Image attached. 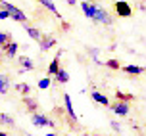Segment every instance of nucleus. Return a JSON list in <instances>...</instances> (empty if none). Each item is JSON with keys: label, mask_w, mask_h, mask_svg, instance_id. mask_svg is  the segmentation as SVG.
I'll list each match as a JSON object with an SVG mask.
<instances>
[{"label": "nucleus", "mask_w": 146, "mask_h": 136, "mask_svg": "<svg viewBox=\"0 0 146 136\" xmlns=\"http://www.w3.org/2000/svg\"><path fill=\"white\" fill-rule=\"evenodd\" d=\"M90 19L96 23H102V25H111L113 23V17L110 15V12L100 8L98 4H90Z\"/></svg>", "instance_id": "obj_1"}, {"label": "nucleus", "mask_w": 146, "mask_h": 136, "mask_svg": "<svg viewBox=\"0 0 146 136\" xmlns=\"http://www.w3.org/2000/svg\"><path fill=\"white\" fill-rule=\"evenodd\" d=\"M0 6L6 8L8 14H10V17H12L14 21H17V23H27V15L23 14L19 8H15L14 4H10V2H6V0H0Z\"/></svg>", "instance_id": "obj_2"}, {"label": "nucleus", "mask_w": 146, "mask_h": 136, "mask_svg": "<svg viewBox=\"0 0 146 136\" xmlns=\"http://www.w3.org/2000/svg\"><path fill=\"white\" fill-rule=\"evenodd\" d=\"M115 12H117V15H121V17H131V14H133V10H131V6L125 2V0H117L115 2Z\"/></svg>", "instance_id": "obj_3"}, {"label": "nucleus", "mask_w": 146, "mask_h": 136, "mask_svg": "<svg viewBox=\"0 0 146 136\" xmlns=\"http://www.w3.org/2000/svg\"><path fill=\"white\" fill-rule=\"evenodd\" d=\"M110 109H111L113 113L125 117V115L129 113V104H127V102H123V100H117L115 104H110Z\"/></svg>", "instance_id": "obj_4"}, {"label": "nucleus", "mask_w": 146, "mask_h": 136, "mask_svg": "<svg viewBox=\"0 0 146 136\" xmlns=\"http://www.w3.org/2000/svg\"><path fill=\"white\" fill-rule=\"evenodd\" d=\"M31 123H33L35 127H46V125H48V127H54V123H52L46 115H40V113L31 115Z\"/></svg>", "instance_id": "obj_5"}, {"label": "nucleus", "mask_w": 146, "mask_h": 136, "mask_svg": "<svg viewBox=\"0 0 146 136\" xmlns=\"http://www.w3.org/2000/svg\"><path fill=\"white\" fill-rule=\"evenodd\" d=\"M38 44H40V50H42V52H48L52 46L56 44V38H54L52 35H46V36L42 35V38H40V42H38Z\"/></svg>", "instance_id": "obj_6"}, {"label": "nucleus", "mask_w": 146, "mask_h": 136, "mask_svg": "<svg viewBox=\"0 0 146 136\" xmlns=\"http://www.w3.org/2000/svg\"><path fill=\"white\" fill-rule=\"evenodd\" d=\"M36 2H38V4H40V6H44V8H46V10H48V12H52V14L56 15V17H58V19H62V15H60L58 8H56V4H54V2H52V0H36Z\"/></svg>", "instance_id": "obj_7"}, {"label": "nucleus", "mask_w": 146, "mask_h": 136, "mask_svg": "<svg viewBox=\"0 0 146 136\" xmlns=\"http://www.w3.org/2000/svg\"><path fill=\"white\" fill-rule=\"evenodd\" d=\"M60 57H62V50H58V54H56V57L50 61V65H48V75H56L60 69Z\"/></svg>", "instance_id": "obj_8"}, {"label": "nucleus", "mask_w": 146, "mask_h": 136, "mask_svg": "<svg viewBox=\"0 0 146 136\" xmlns=\"http://www.w3.org/2000/svg\"><path fill=\"white\" fill-rule=\"evenodd\" d=\"M64 104H66V111L69 113L73 121H77V113H75V109H73V104H71V98H69V94H64Z\"/></svg>", "instance_id": "obj_9"}, {"label": "nucleus", "mask_w": 146, "mask_h": 136, "mask_svg": "<svg viewBox=\"0 0 146 136\" xmlns=\"http://www.w3.org/2000/svg\"><path fill=\"white\" fill-rule=\"evenodd\" d=\"M17 50H19V44L12 40V42H10V44L6 46V48H4V54H6V57L14 59V57H15V54H17Z\"/></svg>", "instance_id": "obj_10"}, {"label": "nucleus", "mask_w": 146, "mask_h": 136, "mask_svg": "<svg viewBox=\"0 0 146 136\" xmlns=\"http://www.w3.org/2000/svg\"><path fill=\"white\" fill-rule=\"evenodd\" d=\"M17 61L21 63V69H23V71H33V69H35L33 61H31L27 56H19V57H17Z\"/></svg>", "instance_id": "obj_11"}, {"label": "nucleus", "mask_w": 146, "mask_h": 136, "mask_svg": "<svg viewBox=\"0 0 146 136\" xmlns=\"http://www.w3.org/2000/svg\"><path fill=\"white\" fill-rule=\"evenodd\" d=\"M123 71L129 73V75H140V73H144V67H140V65H123Z\"/></svg>", "instance_id": "obj_12"}, {"label": "nucleus", "mask_w": 146, "mask_h": 136, "mask_svg": "<svg viewBox=\"0 0 146 136\" xmlns=\"http://www.w3.org/2000/svg\"><path fill=\"white\" fill-rule=\"evenodd\" d=\"M8 90H10V77L0 75V94H8Z\"/></svg>", "instance_id": "obj_13"}, {"label": "nucleus", "mask_w": 146, "mask_h": 136, "mask_svg": "<svg viewBox=\"0 0 146 136\" xmlns=\"http://www.w3.org/2000/svg\"><path fill=\"white\" fill-rule=\"evenodd\" d=\"M90 96H92V100H94V102H98V104H102V106H108V108H110V100L104 96V94L94 92V90H92V92H90Z\"/></svg>", "instance_id": "obj_14"}, {"label": "nucleus", "mask_w": 146, "mask_h": 136, "mask_svg": "<svg viewBox=\"0 0 146 136\" xmlns=\"http://www.w3.org/2000/svg\"><path fill=\"white\" fill-rule=\"evenodd\" d=\"M10 42H12V35L10 33H0V52H4V48Z\"/></svg>", "instance_id": "obj_15"}, {"label": "nucleus", "mask_w": 146, "mask_h": 136, "mask_svg": "<svg viewBox=\"0 0 146 136\" xmlns=\"http://www.w3.org/2000/svg\"><path fill=\"white\" fill-rule=\"evenodd\" d=\"M56 81H58L60 85H66L67 81H69V75H67L66 69H62V67L58 69V73H56Z\"/></svg>", "instance_id": "obj_16"}, {"label": "nucleus", "mask_w": 146, "mask_h": 136, "mask_svg": "<svg viewBox=\"0 0 146 136\" xmlns=\"http://www.w3.org/2000/svg\"><path fill=\"white\" fill-rule=\"evenodd\" d=\"M27 31V35L33 38V40H36V42H40V38H42V35H40V31L38 29H35V27H27L25 29Z\"/></svg>", "instance_id": "obj_17"}, {"label": "nucleus", "mask_w": 146, "mask_h": 136, "mask_svg": "<svg viewBox=\"0 0 146 136\" xmlns=\"http://www.w3.org/2000/svg\"><path fill=\"white\" fill-rule=\"evenodd\" d=\"M0 123L6 125V127H14V125H15V121L10 117V115H6V113H0Z\"/></svg>", "instance_id": "obj_18"}, {"label": "nucleus", "mask_w": 146, "mask_h": 136, "mask_svg": "<svg viewBox=\"0 0 146 136\" xmlns=\"http://www.w3.org/2000/svg\"><path fill=\"white\" fill-rule=\"evenodd\" d=\"M15 90H21L23 96H29L31 94V86L25 85V83H21V85H15Z\"/></svg>", "instance_id": "obj_19"}, {"label": "nucleus", "mask_w": 146, "mask_h": 136, "mask_svg": "<svg viewBox=\"0 0 146 136\" xmlns=\"http://www.w3.org/2000/svg\"><path fill=\"white\" fill-rule=\"evenodd\" d=\"M23 102H25V106L29 108V111H36V102L35 100H29V96H25Z\"/></svg>", "instance_id": "obj_20"}, {"label": "nucleus", "mask_w": 146, "mask_h": 136, "mask_svg": "<svg viewBox=\"0 0 146 136\" xmlns=\"http://www.w3.org/2000/svg\"><path fill=\"white\" fill-rule=\"evenodd\" d=\"M48 86H50V77H44V79L38 81V88H40V90H46Z\"/></svg>", "instance_id": "obj_21"}, {"label": "nucleus", "mask_w": 146, "mask_h": 136, "mask_svg": "<svg viewBox=\"0 0 146 136\" xmlns=\"http://www.w3.org/2000/svg\"><path fill=\"white\" fill-rule=\"evenodd\" d=\"M106 65H108L110 69H119V67H121L117 59H108V61H106Z\"/></svg>", "instance_id": "obj_22"}, {"label": "nucleus", "mask_w": 146, "mask_h": 136, "mask_svg": "<svg viewBox=\"0 0 146 136\" xmlns=\"http://www.w3.org/2000/svg\"><path fill=\"white\" fill-rule=\"evenodd\" d=\"M115 98H117V100H123V102L133 100V96H127V94H123V92H115Z\"/></svg>", "instance_id": "obj_23"}, {"label": "nucleus", "mask_w": 146, "mask_h": 136, "mask_svg": "<svg viewBox=\"0 0 146 136\" xmlns=\"http://www.w3.org/2000/svg\"><path fill=\"white\" fill-rule=\"evenodd\" d=\"M8 17H10L8 10H6V8H2V6H0V19H8Z\"/></svg>", "instance_id": "obj_24"}, {"label": "nucleus", "mask_w": 146, "mask_h": 136, "mask_svg": "<svg viewBox=\"0 0 146 136\" xmlns=\"http://www.w3.org/2000/svg\"><path fill=\"white\" fill-rule=\"evenodd\" d=\"M111 129L119 132V123H117V121H111Z\"/></svg>", "instance_id": "obj_25"}, {"label": "nucleus", "mask_w": 146, "mask_h": 136, "mask_svg": "<svg viewBox=\"0 0 146 136\" xmlns=\"http://www.w3.org/2000/svg\"><path fill=\"white\" fill-rule=\"evenodd\" d=\"M67 4H69V6H75V4H77V0H67Z\"/></svg>", "instance_id": "obj_26"}, {"label": "nucleus", "mask_w": 146, "mask_h": 136, "mask_svg": "<svg viewBox=\"0 0 146 136\" xmlns=\"http://www.w3.org/2000/svg\"><path fill=\"white\" fill-rule=\"evenodd\" d=\"M0 136H8V134H6V132H2V130H0Z\"/></svg>", "instance_id": "obj_27"}, {"label": "nucleus", "mask_w": 146, "mask_h": 136, "mask_svg": "<svg viewBox=\"0 0 146 136\" xmlns=\"http://www.w3.org/2000/svg\"><path fill=\"white\" fill-rule=\"evenodd\" d=\"M44 136H56V134H52V132H50V134H44Z\"/></svg>", "instance_id": "obj_28"}, {"label": "nucleus", "mask_w": 146, "mask_h": 136, "mask_svg": "<svg viewBox=\"0 0 146 136\" xmlns=\"http://www.w3.org/2000/svg\"><path fill=\"white\" fill-rule=\"evenodd\" d=\"M0 63H2V57H0Z\"/></svg>", "instance_id": "obj_29"}, {"label": "nucleus", "mask_w": 146, "mask_h": 136, "mask_svg": "<svg viewBox=\"0 0 146 136\" xmlns=\"http://www.w3.org/2000/svg\"><path fill=\"white\" fill-rule=\"evenodd\" d=\"M92 2H96V0H92Z\"/></svg>", "instance_id": "obj_30"}, {"label": "nucleus", "mask_w": 146, "mask_h": 136, "mask_svg": "<svg viewBox=\"0 0 146 136\" xmlns=\"http://www.w3.org/2000/svg\"><path fill=\"white\" fill-rule=\"evenodd\" d=\"M144 2H146V0H144Z\"/></svg>", "instance_id": "obj_31"}]
</instances>
